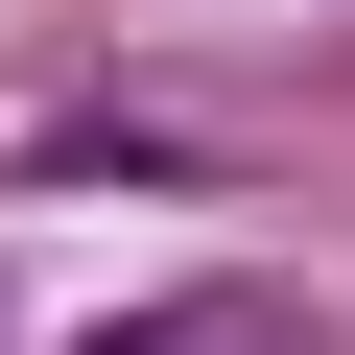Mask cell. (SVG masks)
Listing matches in <instances>:
<instances>
[{
  "label": "cell",
  "mask_w": 355,
  "mask_h": 355,
  "mask_svg": "<svg viewBox=\"0 0 355 355\" xmlns=\"http://www.w3.org/2000/svg\"><path fill=\"white\" fill-rule=\"evenodd\" d=\"M95 355H331V308H308V284H166V308H119Z\"/></svg>",
  "instance_id": "obj_1"
}]
</instances>
